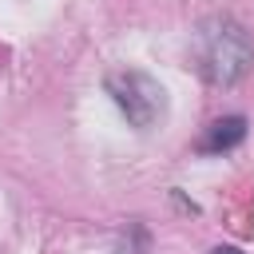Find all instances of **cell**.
<instances>
[{"mask_svg": "<svg viewBox=\"0 0 254 254\" xmlns=\"http://www.w3.org/2000/svg\"><path fill=\"white\" fill-rule=\"evenodd\" d=\"M190 60L210 87H234L254 67V40L238 20L210 16L190 36Z\"/></svg>", "mask_w": 254, "mask_h": 254, "instance_id": "6da1fadb", "label": "cell"}, {"mask_svg": "<svg viewBox=\"0 0 254 254\" xmlns=\"http://www.w3.org/2000/svg\"><path fill=\"white\" fill-rule=\"evenodd\" d=\"M111 103L127 115V123L135 131H151L163 115H167V91L159 87V79H151L139 67H123V71H107L103 79Z\"/></svg>", "mask_w": 254, "mask_h": 254, "instance_id": "7a4b0ae2", "label": "cell"}, {"mask_svg": "<svg viewBox=\"0 0 254 254\" xmlns=\"http://www.w3.org/2000/svg\"><path fill=\"white\" fill-rule=\"evenodd\" d=\"M210 254H242V250H238V246H214Z\"/></svg>", "mask_w": 254, "mask_h": 254, "instance_id": "277c9868", "label": "cell"}, {"mask_svg": "<svg viewBox=\"0 0 254 254\" xmlns=\"http://www.w3.org/2000/svg\"><path fill=\"white\" fill-rule=\"evenodd\" d=\"M242 139H246V119H242V115H222V119H214V123L202 131L198 151H202V155H222V151H234Z\"/></svg>", "mask_w": 254, "mask_h": 254, "instance_id": "3957f363", "label": "cell"}]
</instances>
